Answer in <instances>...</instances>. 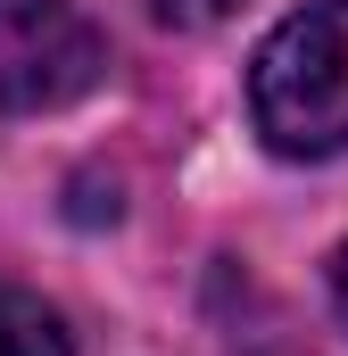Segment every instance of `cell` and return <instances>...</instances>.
Returning <instances> with one entry per match:
<instances>
[{
  "mask_svg": "<svg viewBox=\"0 0 348 356\" xmlns=\"http://www.w3.org/2000/svg\"><path fill=\"white\" fill-rule=\"evenodd\" d=\"M249 99L282 158L348 149V0H307L299 17L274 25L249 75Z\"/></svg>",
  "mask_w": 348,
  "mask_h": 356,
  "instance_id": "cell-1",
  "label": "cell"
},
{
  "mask_svg": "<svg viewBox=\"0 0 348 356\" xmlns=\"http://www.w3.org/2000/svg\"><path fill=\"white\" fill-rule=\"evenodd\" d=\"M108 75V42L75 0H0V99L42 116Z\"/></svg>",
  "mask_w": 348,
  "mask_h": 356,
  "instance_id": "cell-2",
  "label": "cell"
},
{
  "mask_svg": "<svg viewBox=\"0 0 348 356\" xmlns=\"http://www.w3.org/2000/svg\"><path fill=\"white\" fill-rule=\"evenodd\" d=\"M0 356H67V332H58V315H50L42 298L8 290V282H0Z\"/></svg>",
  "mask_w": 348,
  "mask_h": 356,
  "instance_id": "cell-3",
  "label": "cell"
},
{
  "mask_svg": "<svg viewBox=\"0 0 348 356\" xmlns=\"http://www.w3.org/2000/svg\"><path fill=\"white\" fill-rule=\"evenodd\" d=\"M158 8V25H182V33H199V25H216V17H232L241 0H150Z\"/></svg>",
  "mask_w": 348,
  "mask_h": 356,
  "instance_id": "cell-4",
  "label": "cell"
},
{
  "mask_svg": "<svg viewBox=\"0 0 348 356\" xmlns=\"http://www.w3.org/2000/svg\"><path fill=\"white\" fill-rule=\"evenodd\" d=\"M332 298H340V323H348V249H340V266H332Z\"/></svg>",
  "mask_w": 348,
  "mask_h": 356,
  "instance_id": "cell-5",
  "label": "cell"
}]
</instances>
